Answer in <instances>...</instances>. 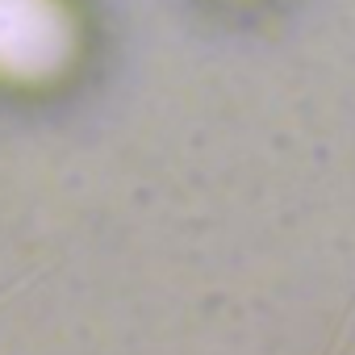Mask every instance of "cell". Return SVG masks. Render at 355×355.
Returning a JSON list of instances; mask_svg holds the SVG:
<instances>
[{
    "label": "cell",
    "mask_w": 355,
    "mask_h": 355,
    "mask_svg": "<svg viewBox=\"0 0 355 355\" xmlns=\"http://www.w3.org/2000/svg\"><path fill=\"white\" fill-rule=\"evenodd\" d=\"M63 51V17L51 0H0V71H38Z\"/></svg>",
    "instance_id": "6da1fadb"
}]
</instances>
